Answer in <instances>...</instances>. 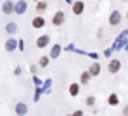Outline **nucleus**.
<instances>
[{
	"label": "nucleus",
	"mask_w": 128,
	"mask_h": 116,
	"mask_svg": "<svg viewBox=\"0 0 128 116\" xmlns=\"http://www.w3.org/2000/svg\"><path fill=\"white\" fill-rule=\"evenodd\" d=\"M68 116H73V114H68Z\"/></svg>",
	"instance_id": "nucleus-25"
},
{
	"label": "nucleus",
	"mask_w": 128,
	"mask_h": 116,
	"mask_svg": "<svg viewBox=\"0 0 128 116\" xmlns=\"http://www.w3.org/2000/svg\"><path fill=\"white\" fill-rule=\"evenodd\" d=\"M21 73H22L21 66H16V68H14V74H16V76H19V74H21Z\"/></svg>",
	"instance_id": "nucleus-20"
},
{
	"label": "nucleus",
	"mask_w": 128,
	"mask_h": 116,
	"mask_svg": "<svg viewBox=\"0 0 128 116\" xmlns=\"http://www.w3.org/2000/svg\"><path fill=\"white\" fill-rule=\"evenodd\" d=\"M80 85H82V83H71V85H69V95H71V97H76V95L80 94Z\"/></svg>",
	"instance_id": "nucleus-13"
},
{
	"label": "nucleus",
	"mask_w": 128,
	"mask_h": 116,
	"mask_svg": "<svg viewBox=\"0 0 128 116\" xmlns=\"http://www.w3.org/2000/svg\"><path fill=\"white\" fill-rule=\"evenodd\" d=\"M123 116H128V106L123 108Z\"/></svg>",
	"instance_id": "nucleus-23"
},
{
	"label": "nucleus",
	"mask_w": 128,
	"mask_h": 116,
	"mask_svg": "<svg viewBox=\"0 0 128 116\" xmlns=\"http://www.w3.org/2000/svg\"><path fill=\"white\" fill-rule=\"evenodd\" d=\"M85 104L88 106V108L95 106V97H94V95H88V97H86V100H85Z\"/></svg>",
	"instance_id": "nucleus-19"
},
{
	"label": "nucleus",
	"mask_w": 128,
	"mask_h": 116,
	"mask_svg": "<svg viewBox=\"0 0 128 116\" xmlns=\"http://www.w3.org/2000/svg\"><path fill=\"white\" fill-rule=\"evenodd\" d=\"M31 24H33V28L40 30V28L45 26V18H43V16H35V18H33V21H31Z\"/></svg>",
	"instance_id": "nucleus-10"
},
{
	"label": "nucleus",
	"mask_w": 128,
	"mask_h": 116,
	"mask_svg": "<svg viewBox=\"0 0 128 116\" xmlns=\"http://www.w3.org/2000/svg\"><path fill=\"white\" fill-rule=\"evenodd\" d=\"M47 7H48V4H47L45 0H40V2L36 4V12H40V14H42V12L47 10Z\"/></svg>",
	"instance_id": "nucleus-17"
},
{
	"label": "nucleus",
	"mask_w": 128,
	"mask_h": 116,
	"mask_svg": "<svg viewBox=\"0 0 128 116\" xmlns=\"http://www.w3.org/2000/svg\"><path fill=\"white\" fill-rule=\"evenodd\" d=\"M73 116H83V111H80V109H78V111H74V113H73Z\"/></svg>",
	"instance_id": "nucleus-22"
},
{
	"label": "nucleus",
	"mask_w": 128,
	"mask_h": 116,
	"mask_svg": "<svg viewBox=\"0 0 128 116\" xmlns=\"http://www.w3.org/2000/svg\"><path fill=\"white\" fill-rule=\"evenodd\" d=\"M61 50H62V48H61L59 44H57V45H54L52 48H50V59H57V57L61 56Z\"/></svg>",
	"instance_id": "nucleus-12"
},
{
	"label": "nucleus",
	"mask_w": 128,
	"mask_h": 116,
	"mask_svg": "<svg viewBox=\"0 0 128 116\" xmlns=\"http://www.w3.org/2000/svg\"><path fill=\"white\" fill-rule=\"evenodd\" d=\"M88 71H90L92 76H99V74H100V64H99V62H94V64L88 68Z\"/></svg>",
	"instance_id": "nucleus-15"
},
{
	"label": "nucleus",
	"mask_w": 128,
	"mask_h": 116,
	"mask_svg": "<svg viewBox=\"0 0 128 116\" xmlns=\"http://www.w3.org/2000/svg\"><path fill=\"white\" fill-rule=\"evenodd\" d=\"M14 111H16L18 116H26L28 114V106H26L24 102H18V104L14 106Z\"/></svg>",
	"instance_id": "nucleus-7"
},
{
	"label": "nucleus",
	"mask_w": 128,
	"mask_h": 116,
	"mask_svg": "<svg viewBox=\"0 0 128 116\" xmlns=\"http://www.w3.org/2000/svg\"><path fill=\"white\" fill-rule=\"evenodd\" d=\"M120 23H121V12L120 10H112L109 14V24L111 26H118Z\"/></svg>",
	"instance_id": "nucleus-3"
},
{
	"label": "nucleus",
	"mask_w": 128,
	"mask_h": 116,
	"mask_svg": "<svg viewBox=\"0 0 128 116\" xmlns=\"http://www.w3.org/2000/svg\"><path fill=\"white\" fill-rule=\"evenodd\" d=\"M30 70H31V73H33V74H36V73H38V66H35V64H33Z\"/></svg>",
	"instance_id": "nucleus-21"
},
{
	"label": "nucleus",
	"mask_w": 128,
	"mask_h": 116,
	"mask_svg": "<svg viewBox=\"0 0 128 116\" xmlns=\"http://www.w3.org/2000/svg\"><path fill=\"white\" fill-rule=\"evenodd\" d=\"M126 19H128V10H126Z\"/></svg>",
	"instance_id": "nucleus-24"
},
{
	"label": "nucleus",
	"mask_w": 128,
	"mask_h": 116,
	"mask_svg": "<svg viewBox=\"0 0 128 116\" xmlns=\"http://www.w3.org/2000/svg\"><path fill=\"white\" fill-rule=\"evenodd\" d=\"M26 9H28V2H26V0H18V2H16V7H14V14L22 16V14L26 12Z\"/></svg>",
	"instance_id": "nucleus-2"
},
{
	"label": "nucleus",
	"mask_w": 128,
	"mask_h": 116,
	"mask_svg": "<svg viewBox=\"0 0 128 116\" xmlns=\"http://www.w3.org/2000/svg\"><path fill=\"white\" fill-rule=\"evenodd\" d=\"M121 68V62H120V59H112V61H109V64H107V71L111 73V74H116L118 71Z\"/></svg>",
	"instance_id": "nucleus-5"
},
{
	"label": "nucleus",
	"mask_w": 128,
	"mask_h": 116,
	"mask_svg": "<svg viewBox=\"0 0 128 116\" xmlns=\"http://www.w3.org/2000/svg\"><path fill=\"white\" fill-rule=\"evenodd\" d=\"M48 61H50V56H42V57L38 59V66H40V68H47V66H48Z\"/></svg>",
	"instance_id": "nucleus-18"
},
{
	"label": "nucleus",
	"mask_w": 128,
	"mask_h": 116,
	"mask_svg": "<svg viewBox=\"0 0 128 116\" xmlns=\"http://www.w3.org/2000/svg\"><path fill=\"white\" fill-rule=\"evenodd\" d=\"M83 10H85V2H82V0L73 2V14H74V16L83 14Z\"/></svg>",
	"instance_id": "nucleus-6"
},
{
	"label": "nucleus",
	"mask_w": 128,
	"mask_h": 116,
	"mask_svg": "<svg viewBox=\"0 0 128 116\" xmlns=\"http://www.w3.org/2000/svg\"><path fill=\"white\" fill-rule=\"evenodd\" d=\"M64 21H66V16H64L62 10H57V12L52 16V24H54V26H61V24H64Z\"/></svg>",
	"instance_id": "nucleus-4"
},
{
	"label": "nucleus",
	"mask_w": 128,
	"mask_h": 116,
	"mask_svg": "<svg viewBox=\"0 0 128 116\" xmlns=\"http://www.w3.org/2000/svg\"><path fill=\"white\" fill-rule=\"evenodd\" d=\"M90 78H92L90 71H83V73L80 74V83H82V85H86V83L90 82Z\"/></svg>",
	"instance_id": "nucleus-16"
},
{
	"label": "nucleus",
	"mask_w": 128,
	"mask_h": 116,
	"mask_svg": "<svg viewBox=\"0 0 128 116\" xmlns=\"http://www.w3.org/2000/svg\"><path fill=\"white\" fill-rule=\"evenodd\" d=\"M18 47H19V42H18L16 38H12V36L5 42V50H7V52H14Z\"/></svg>",
	"instance_id": "nucleus-8"
},
{
	"label": "nucleus",
	"mask_w": 128,
	"mask_h": 116,
	"mask_svg": "<svg viewBox=\"0 0 128 116\" xmlns=\"http://www.w3.org/2000/svg\"><path fill=\"white\" fill-rule=\"evenodd\" d=\"M18 30H19V26H18L16 23H12V21L5 24V31H7L9 35H16V33H18Z\"/></svg>",
	"instance_id": "nucleus-11"
},
{
	"label": "nucleus",
	"mask_w": 128,
	"mask_h": 116,
	"mask_svg": "<svg viewBox=\"0 0 128 116\" xmlns=\"http://www.w3.org/2000/svg\"><path fill=\"white\" fill-rule=\"evenodd\" d=\"M48 44H50V36H48V35H42V36L36 38V47H38V48H45Z\"/></svg>",
	"instance_id": "nucleus-9"
},
{
	"label": "nucleus",
	"mask_w": 128,
	"mask_h": 116,
	"mask_svg": "<svg viewBox=\"0 0 128 116\" xmlns=\"http://www.w3.org/2000/svg\"><path fill=\"white\" fill-rule=\"evenodd\" d=\"M123 2H126V0H123Z\"/></svg>",
	"instance_id": "nucleus-26"
},
{
	"label": "nucleus",
	"mask_w": 128,
	"mask_h": 116,
	"mask_svg": "<svg viewBox=\"0 0 128 116\" xmlns=\"http://www.w3.org/2000/svg\"><path fill=\"white\" fill-rule=\"evenodd\" d=\"M107 104H109V106H118V104H120V97H118V94H109V97H107Z\"/></svg>",
	"instance_id": "nucleus-14"
},
{
	"label": "nucleus",
	"mask_w": 128,
	"mask_h": 116,
	"mask_svg": "<svg viewBox=\"0 0 128 116\" xmlns=\"http://www.w3.org/2000/svg\"><path fill=\"white\" fill-rule=\"evenodd\" d=\"M14 7H16V2L5 0V2L2 4V12H4L5 16H10V14H14Z\"/></svg>",
	"instance_id": "nucleus-1"
}]
</instances>
